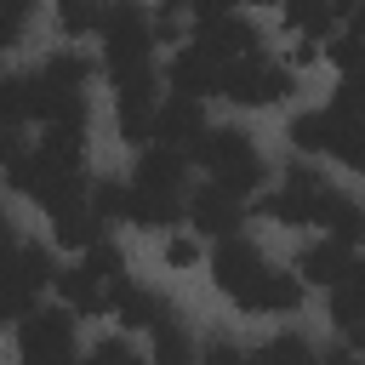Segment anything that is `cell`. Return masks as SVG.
I'll list each match as a JSON object with an SVG mask.
<instances>
[{
  "mask_svg": "<svg viewBox=\"0 0 365 365\" xmlns=\"http://www.w3.org/2000/svg\"><path fill=\"white\" fill-rule=\"evenodd\" d=\"M165 262H171V268L200 262V245H194V240H182V234H171V240H165Z\"/></svg>",
  "mask_w": 365,
  "mask_h": 365,
  "instance_id": "4dcf8cb0",
  "label": "cell"
},
{
  "mask_svg": "<svg viewBox=\"0 0 365 365\" xmlns=\"http://www.w3.org/2000/svg\"><path fill=\"white\" fill-rule=\"evenodd\" d=\"M314 228H325L331 240H348V245H359V240H365V205H359V200H348V194H336V188H325Z\"/></svg>",
  "mask_w": 365,
  "mask_h": 365,
  "instance_id": "d6986e66",
  "label": "cell"
},
{
  "mask_svg": "<svg viewBox=\"0 0 365 365\" xmlns=\"http://www.w3.org/2000/svg\"><path fill=\"white\" fill-rule=\"evenodd\" d=\"M257 359H314V342H302V336H274V342L257 348Z\"/></svg>",
  "mask_w": 365,
  "mask_h": 365,
  "instance_id": "f1b7e54d",
  "label": "cell"
},
{
  "mask_svg": "<svg viewBox=\"0 0 365 365\" xmlns=\"http://www.w3.org/2000/svg\"><path fill=\"white\" fill-rule=\"evenodd\" d=\"M211 279L228 302H240L245 314H291L302 302V274H279L262 262V251L245 234H222L217 257H211Z\"/></svg>",
  "mask_w": 365,
  "mask_h": 365,
  "instance_id": "6da1fadb",
  "label": "cell"
},
{
  "mask_svg": "<svg viewBox=\"0 0 365 365\" xmlns=\"http://www.w3.org/2000/svg\"><path fill=\"white\" fill-rule=\"evenodd\" d=\"M91 205L114 222V217H125V188H120V182H108V177H91Z\"/></svg>",
  "mask_w": 365,
  "mask_h": 365,
  "instance_id": "4316f807",
  "label": "cell"
},
{
  "mask_svg": "<svg viewBox=\"0 0 365 365\" xmlns=\"http://www.w3.org/2000/svg\"><path fill=\"white\" fill-rule=\"evenodd\" d=\"M6 188H17L23 200H40V205L51 211V205H63L68 194L86 188L80 154H63V148H51V143H40V148H29V154L17 148L11 165H6Z\"/></svg>",
  "mask_w": 365,
  "mask_h": 365,
  "instance_id": "7a4b0ae2",
  "label": "cell"
},
{
  "mask_svg": "<svg viewBox=\"0 0 365 365\" xmlns=\"http://www.w3.org/2000/svg\"><path fill=\"white\" fill-rule=\"evenodd\" d=\"M0 120L6 125L34 120V86H29V74H0Z\"/></svg>",
  "mask_w": 365,
  "mask_h": 365,
  "instance_id": "7402d4cb",
  "label": "cell"
},
{
  "mask_svg": "<svg viewBox=\"0 0 365 365\" xmlns=\"http://www.w3.org/2000/svg\"><path fill=\"white\" fill-rule=\"evenodd\" d=\"M331 319H336V331H354V325H365V285H354V279H336V285H331Z\"/></svg>",
  "mask_w": 365,
  "mask_h": 365,
  "instance_id": "603a6c76",
  "label": "cell"
},
{
  "mask_svg": "<svg viewBox=\"0 0 365 365\" xmlns=\"http://www.w3.org/2000/svg\"><path fill=\"white\" fill-rule=\"evenodd\" d=\"M325 51H331V63H336V68H359V63H365V34H354V29H348V34H336Z\"/></svg>",
  "mask_w": 365,
  "mask_h": 365,
  "instance_id": "83f0119b",
  "label": "cell"
},
{
  "mask_svg": "<svg viewBox=\"0 0 365 365\" xmlns=\"http://www.w3.org/2000/svg\"><path fill=\"white\" fill-rule=\"evenodd\" d=\"M108 314H120V325H131V331H154L171 308H165V297H154L148 285H131L125 274L114 279V302H108Z\"/></svg>",
  "mask_w": 365,
  "mask_h": 365,
  "instance_id": "ac0fdd59",
  "label": "cell"
},
{
  "mask_svg": "<svg viewBox=\"0 0 365 365\" xmlns=\"http://www.w3.org/2000/svg\"><path fill=\"white\" fill-rule=\"evenodd\" d=\"M108 17V0H57V29L63 34H97Z\"/></svg>",
  "mask_w": 365,
  "mask_h": 365,
  "instance_id": "44dd1931",
  "label": "cell"
},
{
  "mask_svg": "<svg viewBox=\"0 0 365 365\" xmlns=\"http://www.w3.org/2000/svg\"><path fill=\"white\" fill-rule=\"evenodd\" d=\"M0 6H6V11H23V17L34 11V0H0Z\"/></svg>",
  "mask_w": 365,
  "mask_h": 365,
  "instance_id": "ab89813d",
  "label": "cell"
},
{
  "mask_svg": "<svg viewBox=\"0 0 365 365\" xmlns=\"http://www.w3.org/2000/svg\"><path fill=\"white\" fill-rule=\"evenodd\" d=\"M182 34V23H177V6H165L160 17H154V40H177Z\"/></svg>",
  "mask_w": 365,
  "mask_h": 365,
  "instance_id": "836d02e7",
  "label": "cell"
},
{
  "mask_svg": "<svg viewBox=\"0 0 365 365\" xmlns=\"http://www.w3.org/2000/svg\"><path fill=\"white\" fill-rule=\"evenodd\" d=\"M319 46H325L319 34H297V46H291V63H297V68H302V63H314V57H319Z\"/></svg>",
  "mask_w": 365,
  "mask_h": 365,
  "instance_id": "d6a6232c",
  "label": "cell"
},
{
  "mask_svg": "<svg viewBox=\"0 0 365 365\" xmlns=\"http://www.w3.org/2000/svg\"><path fill=\"white\" fill-rule=\"evenodd\" d=\"M103 228H108V217L91 205V182H86L80 194H68L63 205H51V240H57V245L86 251L91 240H103Z\"/></svg>",
  "mask_w": 365,
  "mask_h": 365,
  "instance_id": "7c38bea8",
  "label": "cell"
},
{
  "mask_svg": "<svg viewBox=\"0 0 365 365\" xmlns=\"http://www.w3.org/2000/svg\"><path fill=\"white\" fill-rule=\"evenodd\" d=\"M348 279H354V285H365V262H359V257H354V268H348Z\"/></svg>",
  "mask_w": 365,
  "mask_h": 365,
  "instance_id": "60d3db41",
  "label": "cell"
},
{
  "mask_svg": "<svg viewBox=\"0 0 365 365\" xmlns=\"http://www.w3.org/2000/svg\"><path fill=\"white\" fill-rule=\"evenodd\" d=\"M194 160H200L217 182H228V188H240V194H251V188L268 177L262 154H257V148H251V137H245V131H234V125H211V131L200 137Z\"/></svg>",
  "mask_w": 365,
  "mask_h": 365,
  "instance_id": "277c9868",
  "label": "cell"
},
{
  "mask_svg": "<svg viewBox=\"0 0 365 365\" xmlns=\"http://www.w3.org/2000/svg\"><path fill=\"white\" fill-rule=\"evenodd\" d=\"M86 268L103 274V279H120V274H125V257H120L108 240H91V245H86Z\"/></svg>",
  "mask_w": 365,
  "mask_h": 365,
  "instance_id": "484cf974",
  "label": "cell"
},
{
  "mask_svg": "<svg viewBox=\"0 0 365 365\" xmlns=\"http://www.w3.org/2000/svg\"><path fill=\"white\" fill-rule=\"evenodd\" d=\"M319 200H325V182H319L308 165H291V171H285V182H279V194H268V200H262V211H268L274 222H285V228H314Z\"/></svg>",
  "mask_w": 365,
  "mask_h": 365,
  "instance_id": "ba28073f",
  "label": "cell"
},
{
  "mask_svg": "<svg viewBox=\"0 0 365 365\" xmlns=\"http://www.w3.org/2000/svg\"><path fill=\"white\" fill-rule=\"evenodd\" d=\"M97 34H103V68H108V80L154 68L148 63V51H154V17L137 0H108V17H103Z\"/></svg>",
  "mask_w": 365,
  "mask_h": 365,
  "instance_id": "3957f363",
  "label": "cell"
},
{
  "mask_svg": "<svg viewBox=\"0 0 365 365\" xmlns=\"http://www.w3.org/2000/svg\"><path fill=\"white\" fill-rule=\"evenodd\" d=\"M217 97H228V103H240V108H268V103L291 97V68L274 63V57H262V51L234 57V63H222Z\"/></svg>",
  "mask_w": 365,
  "mask_h": 365,
  "instance_id": "5b68a950",
  "label": "cell"
},
{
  "mask_svg": "<svg viewBox=\"0 0 365 365\" xmlns=\"http://www.w3.org/2000/svg\"><path fill=\"white\" fill-rule=\"evenodd\" d=\"M336 103H342V108H365V63H359V68H342Z\"/></svg>",
  "mask_w": 365,
  "mask_h": 365,
  "instance_id": "f546056e",
  "label": "cell"
},
{
  "mask_svg": "<svg viewBox=\"0 0 365 365\" xmlns=\"http://www.w3.org/2000/svg\"><path fill=\"white\" fill-rule=\"evenodd\" d=\"M165 6H182V0H165Z\"/></svg>",
  "mask_w": 365,
  "mask_h": 365,
  "instance_id": "7bdbcfd3",
  "label": "cell"
},
{
  "mask_svg": "<svg viewBox=\"0 0 365 365\" xmlns=\"http://www.w3.org/2000/svg\"><path fill=\"white\" fill-rule=\"evenodd\" d=\"M182 182H131V194H125V217L137 222V228H171L177 217H182Z\"/></svg>",
  "mask_w": 365,
  "mask_h": 365,
  "instance_id": "4fadbf2b",
  "label": "cell"
},
{
  "mask_svg": "<svg viewBox=\"0 0 365 365\" xmlns=\"http://www.w3.org/2000/svg\"><path fill=\"white\" fill-rule=\"evenodd\" d=\"M194 46H205L217 63H234V57H251V51L262 46V34H257V23L240 17V11H217V17H200V23H194Z\"/></svg>",
  "mask_w": 365,
  "mask_h": 365,
  "instance_id": "30bf717a",
  "label": "cell"
},
{
  "mask_svg": "<svg viewBox=\"0 0 365 365\" xmlns=\"http://www.w3.org/2000/svg\"><path fill=\"white\" fill-rule=\"evenodd\" d=\"M148 336H154V354H160V359H188V354H194V342H188V331L177 325V314H165Z\"/></svg>",
  "mask_w": 365,
  "mask_h": 365,
  "instance_id": "cb8c5ba5",
  "label": "cell"
},
{
  "mask_svg": "<svg viewBox=\"0 0 365 365\" xmlns=\"http://www.w3.org/2000/svg\"><path fill=\"white\" fill-rule=\"evenodd\" d=\"M348 268H354V245H348V240H331V234L297 257L302 285H325V291H331L336 279H348Z\"/></svg>",
  "mask_w": 365,
  "mask_h": 365,
  "instance_id": "e0dca14e",
  "label": "cell"
},
{
  "mask_svg": "<svg viewBox=\"0 0 365 365\" xmlns=\"http://www.w3.org/2000/svg\"><path fill=\"white\" fill-rule=\"evenodd\" d=\"M245 6H274V0H245Z\"/></svg>",
  "mask_w": 365,
  "mask_h": 365,
  "instance_id": "b9f144b4",
  "label": "cell"
},
{
  "mask_svg": "<svg viewBox=\"0 0 365 365\" xmlns=\"http://www.w3.org/2000/svg\"><path fill=\"white\" fill-rule=\"evenodd\" d=\"M17 348L34 365L74 359V308H29L17 319Z\"/></svg>",
  "mask_w": 365,
  "mask_h": 365,
  "instance_id": "8992f818",
  "label": "cell"
},
{
  "mask_svg": "<svg viewBox=\"0 0 365 365\" xmlns=\"http://www.w3.org/2000/svg\"><path fill=\"white\" fill-rule=\"evenodd\" d=\"M91 359H103V365H120V359H131V342H97V348H91Z\"/></svg>",
  "mask_w": 365,
  "mask_h": 365,
  "instance_id": "e575fe53",
  "label": "cell"
},
{
  "mask_svg": "<svg viewBox=\"0 0 365 365\" xmlns=\"http://www.w3.org/2000/svg\"><path fill=\"white\" fill-rule=\"evenodd\" d=\"M325 154L342 160L348 171H365V108H325Z\"/></svg>",
  "mask_w": 365,
  "mask_h": 365,
  "instance_id": "5bb4252c",
  "label": "cell"
},
{
  "mask_svg": "<svg viewBox=\"0 0 365 365\" xmlns=\"http://www.w3.org/2000/svg\"><path fill=\"white\" fill-rule=\"evenodd\" d=\"M354 6H359V0H331V11H336V17H354Z\"/></svg>",
  "mask_w": 365,
  "mask_h": 365,
  "instance_id": "f35d334b",
  "label": "cell"
},
{
  "mask_svg": "<svg viewBox=\"0 0 365 365\" xmlns=\"http://www.w3.org/2000/svg\"><path fill=\"white\" fill-rule=\"evenodd\" d=\"M217 80H222V63L205 46H182L165 68V86L182 91V97H217Z\"/></svg>",
  "mask_w": 365,
  "mask_h": 365,
  "instance_id": "9a60e30c",
  "label": "cell"
},
{
  "mask_svg": "<svg viewBox=\"0 0 365 365\" xmlns=\"http://www.w3.org/2000/svg\"><path fill=\"white\" fill-rule=\"evenodd\" d=\"M348 29H354V34H365V0L354 6V17H348Z\"/></svg>",
  "mask_w": 365,
  "mask_h": 365,
  "instance_id": "74e56055",
  "label": "cell"
},
{
  "mask_svg": "<svg viewBox=\"0 0 365 365\" xmlns=\"http://www.w3.org/2000/svg\"><path fill=\"white\" fill-rule=\"evenodd\" d=\"M154 114H160V103H154V68L114 80V120H120V137L131 148L154 143Z\"/></svg>",
  "mask_w": 365,
  "mask_h": 365,
  "instance_id": "52a82bcc",
  "label": "cell"
},
{
  "mask_svg": "<svg viewBox=\"0 0 365 365\" xmlns=\"http://www.w3.org/2000/svg\"><path fill=\"white\" fill-rule=\"evenodd\" d=\"M57 297L74 308V314H108V302H114V279H103V274H91L86 262L80 268H57Z\"/></svg>",
  "mask_w": 365,
  "mask_h": 365,
  "instance_id": "2e32d148",
  "label": "cell"
},
{
  "mask_svg": "<svg viewBox=\"0 0 365 365\" xmlns=\"http://www.w3.org/2000/svg\"><path fill=\"white\" fill-rule=\"evenodd\" d=\"M188 222H194L200 234H211V240L240 234V228H245V194L211 177L205 188H194V194H188Z\"/></svg>",
  "mask_w": 365,
  "mask_h": 365,
  "instance_id": "9c48e42d",
  "label": "cell"
},
{
  "mask_svg": "<svg viewBox=\"0 0 365 365\" xmlns=\"http://www.w3.org/2000/svg\"><path fill=\"white\" fill-rule=\"evenodd\" d=\"M211 125H205V108H200V97H171V103H160V114H154V143H165V148H182L188 160H194V148H200V137H205Z\"/></svg>",
  "mask_w": 365,
  "mask_h": 365,
  "instance_id": "8fae6325",
  "label": "cell"
},
{
  "mask_svg": "<svg viewBox=\"0 0 365 365\" xmlns=\"http://www.w3.org/2000/svg\"><path fill=\"white\" fill-rule=\"evenodd\" d=\"M331 23H336V11H331V0H285V29H297V34H331Z\"/></svg>",
  "mask_w": 365,
  "mask_h": 365,
  "instance_id": "ffe728a7",
  "label": "cell"
},
{
  "mask_svg": "<svg viewBox=\"0 0 365 365\" xmlns=\"http://www.w3.org/2000/svg\"><path fill=\"white\" fill-rule=\"evenodd\" d=\"M23 23H29L23 11H6V6H0V51H11V46L23 40Z\"/></svg>",
  "mask_w": 365,
  "mask_h": 365,
  "instance_id": "1f68e13d",
  "label": "cell"
},
{
  "mask_svg": "<svg viewBox=\"0 0 365 365\" xmlns=\"http://www.w3.org/2000/svg\"><path fill=\"white\" fill-rule=\"evenodd\" d=\"M234 354H240L234 336H211V342H205V359H234Z\"/></svg>",
  "mask_w": 365,
  "mask_h": 365,
  "instance_id": "d590c367",
  "label": "cell"
},
{
  "mask_svg": "<svg viewBox=\"0 0 365 365\" xmlns=\"http://www.w3.org/2000/svg\"><path fill=\"white\" fill-rule=\"evenodd\" d=\"M11 131H17V125L0 120V165H11V154H17V137H11Z\"/></svg>",
  "mask_w": 365,
  "mask_h": 365,
  "instance_id": "8d00e7d4",
  "label": "cell"
},
{
  "mask_svg": "<svg viewBox=\"0 0 365 365\" xmlns=\"http://www.w3.org/2000/svg\"><path fill=\"white\" fill-rule=\"evenodd\" d=\"M291 143H297L302 154H325V108L297 114V120H291Z\"/></svg>",
  "mask_w": 365,
  "mask_h": 365,
  "instance_id": "d4e9b609",
  "label": "cell"
}]
</instances>
